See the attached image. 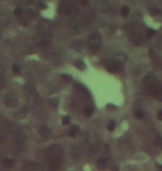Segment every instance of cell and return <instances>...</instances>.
Listing matches in <instances>:
<instances>
[{
	"label": "cell",
	"instance_id": "obj_46",
	"mask_svg": "<svg viewBox=\"0 0 162 171\" xmlns=\"http://www.w3.org/2000/svg\"><path fill=\"white\" fill-rule=\"evenodd\" d=\"M38 6L39 7H41V8H46V5H45V3H39V5H38Z\"/></svg>",
	"mask_w": 162,
	"mask_h": 171
},
{
	"label": "cell",
	"instance_id": "obj_45",
	"mask_svg": "<svg viewBox=\"0 0 162 171\" xmlns=\"http://www.w3.org/2000/svg\"><path fill=\"white\" fill-rule=\"evenodd\" d=\"M112 171H119V168H118L117 165H113V167H112Z\"/></svg>",
	"mask_w": 162,
	"mask_h": 171
},
{
	"label": "cell",
	"instance_id": "obj_8",
	"mask_svg": "<svg viewBox=\"0 0 162 171\" xmlns=\"http://www.w3.org/2000/svg\"><path fill=\"white\" fill-rule=\"evenodd\" d=\"M104 67H105L107 70L110 71V72H117V71H119L122 69V66L118 65L113 59L107 60L105 64H104Z\"/></svg>",
	"mask_w": 162,
	"mask_h": 171
},
{
	"label": "cell",
	"instance_id": "obj_2",
	"mask_svg": "<svg viewBox=\"0 0 162 171\" xmlns=\"http://www.w3.org/2000/svg\"><path fill=\"white\" fill-rule=\"evenodd\" d=\"M101 45H102V38H101V35L99 32H92L91 35L89 36L88 38V46H89V49L92 53H97L99 52L100 48H101Z\"/></svg>",
	"mask_w": 162,
	"mask_h": 171
},
{
	"label": "cell",
	"instance_id": "obj_38",
	"mask_svg": "<svg viewBox=\"0 0 162 171\" xmlns=\"http://www.w3.org/2000/svg\"><path fill=\"white\" fill-rule=\"evenodd\" d=\"M12 71H13V73L19 75V73L21 72V69H20V67H19L18 65H13L12 66Z\"/></svg>",
	"mask_w": 162,
	"mask_h": 171
},
{
	"label": "cell",
	"instance_id": "obj_6",
	"mask_svg": "<svg viewBox=\"0 0 162 171\" xmlns=\"http://www.w3.org/2000/svg\"><path fill=\"white\" fill-rule=\"evenodd\" d=\"M36 29H37V31H38L40 35H45V34H47V32L49 31V29H50L49 22H48L47 20H45V19H41V20H39V21L37 22V24H36Z\"/></svg>",
	"mask_w": 162,
	"mask_h": 171
},
{
	"label": "cell",
	"instance_id": "obj_5",
	"mask_svg": "<svg viewBox=\"0 0 162 171\" xmlns=\"http://www.w3.org/2000/svg\"><path fill=\"white\" fill-rule=\"evenodd\" d=\"M151 94L156 98V100L162 101V84L159 82H156L150 87Z\"/></svg>",
	"mask_w": 162,
	"mask_h": 171
},
{
	"label": "cell",
	"instance_id": "obj_23",
	"mask_svg": "<svg viewBox=\"0 0 162 171\" xmlns=\"http://www.w3.org/2000/svg\"><path fill=\"white\" fill-rule=\"evenodd\" d=\"M116 29H117V24H105V27H104L105 32H108V34H112V32H115Z\"/></svg>",
	"mask_w": 162,
	"mask_h": 171
},
{
	"label": "cell",
	"instance_id": "obj_33",
	"mask_svg": "<svg viewBox=\"0 0 162 171\" xmlns=\"http://www.w3.org/2000/svg\"><path fill=\"white\" fill-rule=\"evenodd\" d=\"M75 66L78 68V69H81V70H83V69L86 68V65H84L83 61H81V60H77V61H75Z\"/></svg>",
	"mask_w": 162,
	"mask_h": 171
},
{
	"label": "cell",
	"instance_id": "obj_16",
	"mask_svg": "<svg viewBox=\"0 0 162 171\" xmlns=\"http://www.w3.org/2000/svg\"><path fill=\"white\" fill-rule=\"evenodd\" d=\"M97 9L101 12H107L110 10V3L108 1H99L97 3Z\"/></svg>",
	"mask_w": 162,
	"mask_h": 171
},
{
	"label": "cell",
	"instance_id": "obj_24",
	"mask_svg": "<svg viewBox=\"0 0 162 171\" xmlns=\"http://www.w3.org/2000/svg\"><path fill=\"white\" fill-rule=\"evenodd\" d=\"M79 133V127L77 126V124H75V126H72L71 128H70V130H69V136L70 137H75Z\"/></svg>",
	"mask_w": 162,
	"mask_h": 171
},
{
	"label": "cell",
	"instance_id": "obj_10",
	"mask_svg": "<svg viewBox=\"0 0 162 171\" xmlns=\"http://www.w3.org/2000/svg\"><path fill=\"white\" fill-rule=\"evenodd\" d=\"M147 69V64L145 62H138V64H135V65L132 67V73L134 76H140L141 73H143Z\"/></svg>",
	"mask_w": 162,
	"mask_h": 171
},
{
	"label": "cell",
	"instance_id": "obj_30",
	"mask_svg": "<svg viewBox=\"0 0 162 171\" xmlns=\"http://www.w3.org/2000/svg\"><path fill=\"white\" fill-rule=\"evenodd\" d=\"M5 140H6V131L3 128L0 127V144H3Z\"/></svg>",
	"mask_w": 162,
	"mask_h": 171
},
{
	"label": "cell",
	"instance_id": "obj_48",
	"mask_svg": "<svg viewBox=\"0 0 162 171\" xmlns=\"http://www.w3.org/2000/svg\"><path fill=\"white\" fill-rule=\"evenodd\" d=\"M159 168H160V171H162V165H159Z\"/></svg>",
	"mask_w": 162,
	"mask_h": 171
},
{
	"label": "cell",
	"instance_id": "obj_27",
	"mask_svg": "<svg viewBox=\"0 0 162 171\" xmlns=\"http://www.w3.org/2000/svg\"><path fill=\"white\" fill-rule=\"evenodd\" d=\"M120 13H121L122 17H128L129 13H130V8L128 6H122V8L120 9Z\"/></svg>",
	"mask_w": 162,
	"mask_h": 171
},
{
	"label": "cell",
	"instance_id": "obj_26",
	"mask_svg": "<svg viewBox=\"0 0 162 171\" xmlns=\"http://www.w3.org/2000/svg\"><path fill=\"white\" fill-rule=\"evenodd\" d=\"M93 111H94L93 106H87L84 108V110H83V113H84L86 117H90V116H92Z\"/></svg>",
	"mask_w": 162,
	"mask_h": 171
},
{
	"label": "cell",
	"instance_id": "obj_35",
	"mask_svg": "<svg viewBox=\"0 0 162 171\" xmlns=\"http://www.w3.org/2000/svg\"><path fill=\"white\" fill-rule=\"evenodd\" d=\"M23 11V9H22V7H20V6H18L15 8V10H13V13H15V16H20L21 13H22Z\"/></svg>",
	"mask_w": 162,
	"mask_h": 171
},
{
	"label": "cell",
	"instance_id": "obj_42",
	"mask_svg": "<svg viewBox=\"0 0 162 171\" xmlns=\"http://www.w3.org/2000/svg\"><path fill=\"white\" fill-rule=\"evenodd\" d=\"M27 13L30 15V16H36V15H37V11H36L35 9L30 8V9H27Z\"/></svg>",
	"mask_w": 162,
	"mask_h": 171
},
{
	"label": "cell",
	"instance_id": "obj_12",
	"mask_svg": "<svg viewBox=\"0 0 162 171\" xmlns=\"http://www.w3.org/2000/svg\"><path fill=\"white\" fill-rule=\"evenodd\" d=\"M143 40H145L143 39V36L141 35V34H139V32H134L130 37V41L132 42L134 46H141L143 43Z\"/></svg>",
	"mask_w": 162,
	"mask_h": 171
},
{
	"label": "cell",
	"instance_id": "obj_40",
	"mask_svg": "<svg viewBox=\"0 0 162 171\" xmlns=\"http://www.w3.org/2000/svg\"><path fill=\"white\" fill-rule=\"evenodd\" d=\"M70 124V117L69 116H64V118H62V124Z\"/></svg>",
	"mask_w": 162,
	"mask_h": 171
},
{
	"label": "cell",
	"instance_id": "obj_14",
	"mask_svg": "<svg viewBox=\"0 0 162 171\" xmlns=\"http://www.w3.org/2000/svg\"><path fill=\"white\" fill-rule=\"evenodd\" d=\"M84 47H86V42H84L83 39H81V38L75 39V40L72 41V48L75 49V51H82L84 49Z\"/></svg>",
	"mask_w": 162,
	"mask_h": 171
},
{
	"label": "cell",
	"instance_id": "obj_34",
	"mask_svg": "<svg viewBox=\"0 0 162 171\" xmlns=\"http://www.w3.org/2000/svg\"><path fill=\"white\" fill-rule=\"evenodd\" d=\"M151 15H153V16H159V15H161L162 10L160 8H158V7H154V8H152L150 10Z\"/></svg>",
	"mask_w": 162,
	"mask_h": 171
},
{
	"label": "cell",
	"instance_id": "obj_39",
	"mask_svg": "<svg viewBox=\"0 0 162 171\" xmlns=\"http://www.w3.org/2000/svg\"><path fill=\"white\" fill-rule=\"evenodd\" d=\"M6 86V79L3 76H0V90Z\"/></svg>",
	"mask_w": 162,
	"mask_h": 171
},
{
	"label": "cell",
	"instance_id": "obj_21",
	"mask_svg": "<svg viewBox=\"0 0 162 171\" xmlns=\"http://www.w3.org/2000/svg\"><path fill=\"white\" fill-rule=\"evenodd\" d=\"M23 90H24V92H26L27 94H35V91H36V86L34 84V83L28 82L26 86H24Z\"/></svg>",
	"mask_w": 162,
	"mask_h": 171
},
{
	"label": "cell",
	"instance_id": "obj_25",
	"mask_svg": "<svg viewBox=\"0 0 162 171\" xmlns=\"http://www.w3.org/2000/svg\"><path fill=\"white\" fill-rule=\"evenodd\" d=\"M2 163L6 167H8V168H12L15 165V160L10 159V158H3L2 159Z\"/></svg>",
	"mask_w": 162,
	"mask_h": 171
},
{
	"label": "cell",
	"instance_id": "obj_36",
	"mask_svg": "<svg viewBox=\"0 0 162 171\" xmlns=\"http://www.w3.org/2000/svg\"><path fill=\"white\" fill-rule=\"evenodd\" d=\"M115 128H116V122H115L113 120L109 121V124H108V126H107V129L109 130V131H113Z\"/></svg>",
	"mask_w": 162,
	"mask_h": 171
},
{
	"label": "cell",
	"instance_id": "obj_37",
	"mask_svg": "<svg viewBox=\"0 0 162 171\" xmlns=\"http://www.w3.org/2000/svg\"><path fill=\"white\" fill-rule=\"evenodd\" d=\"M154 144L158 146L159 148H162V138L160 136H158L156 139H154Z\"/></svg>",
	"mask_w": 162,
	"mask_h": 171
},
{
	"label": "cell",
	"instance_id": "obj_1",
	"mask_svg": "<svg viewBox=\"0 0 162 171\" xmlns=\"http://www.w3.org/2000/svg\"><path fill=\"white\" fill-rule=\"evenodd\" d=\"M48 159L47 165L50 170H59L62 165L64 160V149L59 144H52L48 148Z\"/></svg>",
	"mask_w": 162,
	"mask_h": 171
},
{
	"label": "cell",
	"instance_id": "obj_22",
	"mask_svg": "<svg viewBox=\"0 0 162 171\" xmlns=\"http://www.w3.org/2000/svg\"><path fill=\"white\" fill-rule=\"evenodd\" d=\"M28 113V108L27 107H24L23 109H21L20 111H18V112H16L15 113V117L17 119H22V118H24L26 117V114Z\"/></svg>",
	"mask_w": 162,
	"mask_h": 171
},
{
	"label": "cell",
	"instance_id": "obj_31",
	"mask_svg": "<svg viewBox=\"0 0 162 171\" xmlns=\"http://www.w3.org/2000/svg\"><path fill=\"white\" fill-rule=\"evenodd\" d=\"M134 117L137 119H142L145 117V112L142 109H137L135 111H134Z\"/></svg>",
	"mask_w": 162,
	"mask_h": 171
},
{
	"label": "cell",
	"instance_id": "obj_49",
	"mask_svg": "<svg viewBox=\"0 0 162 171\" xmlns=\"http://www.w3.org/2000/svg\"><path fill=\"white\" fill-rule=\"evenodd\" d=\"M161 68H162V64H161Z\"/></svg>",
	"mask_w": 162,
	"mask_h": 171
},
{
	"label": "cell",
	"instance_id": "obj_29",
	"mask_svg": "<svg viewBox=\"0 0 162 171\" xmlns=\"http://www.w3.org/2000/svg\"><path fill=\"white\" fill-rule=\"evenodd\" d=\"M37 45H29L28 47H27V53L28 54H34V53L37 52Z\"/></svg>",
	"mask_w": 162,
	"mask_h": 171
},
{
	"label": "cell",
	"instance_id": "obj_18",
	"mask_svg": "<svg viewBox=\"0 0 162 171\" xmlns=\"http://www.w3.org/2000/svg\"><path fill=\"white\" fill-rule=\"evenodd\" d=\"M113 60L116 61L118 65H120V66H122V67H123V64L127 61V56H126L124 53L119 52V53H117L116 56H115Z\"/></svg>",
	"mask_w": 162,
	"mask_h": 171
},
{
	"label": "cell",
	"instance_id": "obj_43",
	"mask_svg": "<svg viewBox=\"0 0 162 171\" xmlns=\"http://www.w3.org/2000/svg\"><path fill=\"white\" fill-rule=\"evenodd\" d=\"M156 118H158V120L162 121V110H159V111H158V113H156Z\"/></svg>",
	"mask_w": 162,
	"mask_h": 171
},
{
	"label": "cell",
	"instance_id": "obj_17",
	"mask_svg": "<svg viewBox=\"0 0 162 171\" xmlns=\"http://www.w3.org/2000/svg\"><path fill=\"white\" fill-rule=\"evenodd\" d=\"M10 21V16L6 11H0V26H6Z\"/></svg>",
	"mask_w": 162,
	"mask_h": 171
},
{
	"label": "cell",
	"instance_id": "obj_32",
	"mask_svg": "<svg viewBox=\"0 0 162 171\" xmlns=\"http://www.w3.org/2000/svg\"><path fill=\"white\" fill-rule=\"evenodd\" d=\"M156 47L159 50H162V35H160L156 39Z\"/></svg>",
	"mask_w": 162,
	"mask_h": 171
},
{
	"label": "cell",
	"instance_id": "obj_13",
	"mask_svg": "<svg viewBox=\"0 0 162 171\" xmlns=\"http://www.w3.org/2000/svg\"><path fill=\"white\" fill-rule=\"evenodd\" d=\"M50 40L48 39V37H46L45 35H39L36 37V45L37 46H40V47H47L49 46Z\"/></svg>",
	"mask_w": 162,
	"mask_h": 171
},
{
	"label": "cell",
	"instance_id": "obj_28",
	"mask_svg": "<svg viewBox=\"0 0 162 171\" xmlns=\"http://www.w3.org/2000/svg\"><path fill=\"white\" fill-rule=\"evenodd\" d=\"M49 103H50V105H51L52 107L58 106V103H59V98L57 97V96H52V97H50V98H49Z\"/></svg>",
	"mask_w": 162,
	"mask_h": 171
},
{
	"label": "cell",
	"instance_id": "obj_7",
	"mask_svg": "<svg viewBox=\"0 0 162 171\" xmlns=\"http://www.w3.org/2000/svg\"><path fill=\"white\" fill-rule=\"evenodd\" d=\"M3 102H5L6 107H8V108H13V107H16L18 105L17 94H8L6 97H5V100H3Z\"/></svg>",
	"mask_w": 162,
	"mask_h": 171
},
{
	"label": "cell",
	"instance_id": "obj_4",
	"mask_svg": "<svg viewBox=\"0 0 162 171\" xmlns=\"http://www.w3.org/2000/svg\"><path fill=\"white\" fill-rule=\"evenodd\" d=\"M11 138L13 142L17 143V144H21V143L26 141V135H24V132H23L22 130L20 129L13 130L11 133Z\"/></svg>",
	"mask_w": 162,
	"mask_h": 171
},
{
	"label": "cell",
	"instance_id": "obj_9",
	"mask_svg": "<svg viewBox=\"0 0 162 171\" xmlns=\"http://www.w3.org/2000/svg\"><path fill=\"white\" fill-rule=\"evenodd\" d=\"M68 30H69V32L71 35H78V34H80L81 31V24L78 21L72 20L68 24Z\"/></svg>",
	"mask_w": 162,
	"mask_h": 171
},
{
	"label": "cell",
	"instance_id": "obj_15",
	"mask_svg": "<svg viewBox=\"0 0 162 171\" xmlns=\"http://www.w3.org/2000/svg\"><path fill=\"white\" fill-rule=\"evenodd\" d=\"M39 132H40L41 136L45 137V138H50V137L52 136L51 129H50L48 126H45V124L40 126V128H39Z\"/></svg>",
	"mask_w": 162,
	"mask_h": 171
},
{
	"label": "cell",
	"instance_id": "obj_19",
	"mask_svg": "<svg viewBox=\"0 0 162 171\" xmlns=\"http://www.w3.org/2000/svg\"><path fill=\"white\" fill-rule=\"evenodd\" d=\"M156 82V76H154V73L150 72V73H148V75L145 76V83L147 84V86L151 87L152 84H154Z\"/></svg>",
	"mask_w": 162,
	"mask_h": 171
},
{
	"label": "cell",
	"instance_id": "obj_44",
	"mask_svg": "<svg viewBox=\"0 0 162 171\" xmlns=\"http://www.w3.org/2000/svg\"><path fill=\"white\" fill-rule=\"evenodd\" d=\"M61 77H62V79H64V80H67V81H69V80H71V77H70L69 75H62Z\"/></svg>",
	"mask_w": 162,
	"mask_h": 171
},
{
	"label": "cell",
	"instance_id": "obj_11",
	"mask_svg": "<svg viewBox=\"0 0 162 171\" xmlns=\"http://www.w3.org/2000/svg\"><path fill=\"white\" fill-rule=\"evenodd\" d=\"M70 154H71V157H72V158H75V159H80L81 157H82V154H83V149H82L80 146L75 144V146H72V148H71Z\"/></svg>",
	"mask_w": 162,
	"mask_h": 171
},
{
	"label": "cell",
	"instance_id": "obj_3",
	"mask_svg": "<svg viewBox=\"0 0 162 171\" xmlns=\"http://www.w3.org/2000/svg\"><path fill=\"white\" fill-rule=\"evenodd\" d=\"M111 163V157L108 154H103L100 156V158L97 161V168L99 170H105L109 168Z\"/></svg>",
	"mask_w": 162,
	"mask_h": 171
},
{
	"label": "cell",
	"instance_id": "obj_20",
	"mask_svg": "<svg viewBox=\"0 0 162 171\" xmlns=\"http://www.w3.org/2000/svg\"><path fill=\"white\" fill-rule=\"evenodd\" d=\"M28 171H43V167L38 162H30L28 163Z\"/></svg>",
	"mask_w": 162,
	"mask_h": 171
},
{
	"label": "cell",
	"instance_id": "obj_47",
	"mask_svg": "<svg viewBox=\"0 0 162 171\" xmlns=\"http://www.w3.org/2000/svg\"><path fill=\"white\" fill-rule=\"evenodd\" d=\"M81 3H82V5H87L88 2L87 1H81Z\"/></svg>",
	"mask_w": 162,
	"mask_h": 171
},
{
	"label": "cell",
	"instance_id": "obj_41",
	"mask_svg": "<svg viewBox=\"0 0 162 171\" xmlns=\"http://www.w3.org/2000/svg\"><path fill=\"white\" fill-rule=\"evenodd\" d=\"M154 34H156V31L152 29H148L147 30V38H151L152 36H154Z\"/></svg>",
	"mask_w": 162,
	"mask_h": 171
}]
</instances>
